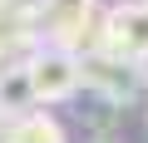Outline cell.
I'll return each instance as SVG.
<instances>
[{"label": "cell", "mask_w": 148, "mask_h": 143, "mask_svg": "<svg viewBox=\"0 0 148 143\" xmlns=\"http://www.w3.org/2000/svg\"><path fill=\"white\" fill-rule=\"evenodd\" d=\"M40 49V30H35V5H10L0 10V64H10L5 54H35Z\"/></svg>", "instance_id": "obj_6"}, {"label": "cell", "mask_w": 148, "mask_h": 143, "mask_svg": "<svg viewBox=\"0 0 148 143\" xmlns=\"http://www.w3.org/2000/svg\"><path fill=\"white\" fill-rule=\"evenodd\" d=\"M0 143H69V133H64V123L54 114L35 109V114H25L15 123H0Z\"/></svg>", "instance_id": "obj_7"}, {"label": "cell", "mask_w": 148, "mask_h": 143, "mask_svg": "<svg viewBox=\"0 0 148 143\" xmlns=\"http://www.w3.org/2000/svg\"><path fill=\"white\" fill-rule=\"evenodd\" d=\"M79 59H84V89L99 94V99H109V104H128V99L138 94V84L148 79L143 64L119 59V54H109V49H89V54H79Z\"/></svg>", "instance_id": "obj_4"}, {"label": "cell", "mask_w": 148, "mask_h": 143, "mask_svg": "<svg viewBox=\"0 0 148 143\" xmlns=\"http://www.w3.org/2000/svg\"><path fill=\"white\" fill-rule=\"evenodd\" d=\"M35 30H40V44L89 54L99 49V35H104V5L99 0H35Z\"/></svg>", "instance_id": "obj_1"}, {"label": "cell", "mask_w": 148, "mask_h": 143, "mask_svg": "<svg viewBox=\"0 0 148 143\" xmlns=\"http://www.w3.org/2000/svg\"><path fill=\"white\" fill-rule=\"evenodd\" d=\"M30 59V74H35V94L40 104H64L84 89V59L69 54V49H54V44H40Z\"/></svg>", "instance_id": "obj_2"}, {"label": "cell", "mask_w": 148, "mask_h": 143, "mask_svg": "<svg viewBox=\"0 0 148 143\" xmlns=\"http://www.w3.org/2000/svg\"><path fill=\"white\" fill-rule=\"evenodd\" d=\"M99 49L133 59V64H148V0H123V5L104 10Z\"/></svg>", "instance_id": "obj_3"}, {"label": "cell", "mask_w": 148, "mask_h": 143, "mask_svg": "<svg viewBox=\"0 0 148 143\" xmlns=\"http://www.w3.org/2000/svg\"><path fill=\"white\" fill-rule=\"evenodd\" d=\"M10 5H20V0H0V10H10Z\"/></svg>", "instance_id": "obj_8"}, {"label": "cell", "mask_w": 148, "mask_h": 143, "mask_svg": "<svg viewBox=\"0 0 148 143\" xmlns=\"http://www.w3.org/2000/svg\"><path fill=\"white\" fill-rule=\"evenodd\" d=\"M40 109V94H35V74H30V59H10L0 64V123H15L25 114Z\"/></svg>", "instance_id": "obj_5"}, {"label": "cell", "mask_w": 148, "mask_h": 143, "mask_svg": "<svg viewBox=\"0 0 148 143\" xmlns=\"http://www.w3.org/2000/svg\"><path fill=\"white\" fill-rule=\"evenodd\" d=\"M99 143H104V138H99Z\"/></svg>", "instance_id": "obj_9"}]
</instances>
